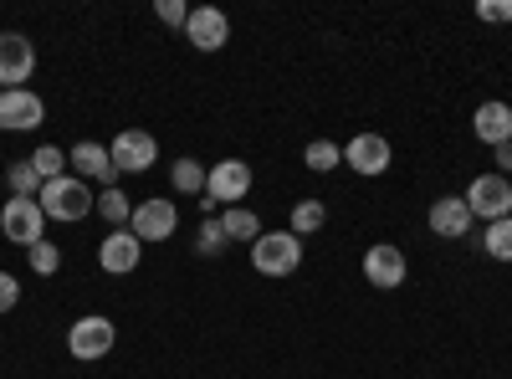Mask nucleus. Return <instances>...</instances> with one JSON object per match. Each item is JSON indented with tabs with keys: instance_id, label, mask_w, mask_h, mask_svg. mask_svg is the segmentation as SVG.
Masks as SVG:
<instances>
[{
	"instance_id": "1",
	"label": "nucleus",
	"mask_w": 512,
	"mask_h": 379,
	"mask_svg": "<svg viewBox=\"0 0 512 379\" xmlns=\"http://www.w3.org/2000/svg\"><path fill=\"white\" fill-rule=\"evenodd\" d=\"M36 205L47 210V221H62V226H77V221H88L98 200H93V185L88 180H77V175H62V180H47L36 195Z\"/></svg>"
},
{
	"instance_id": "2",
	"label": "nucleus",
	"mask_w": 512,
	"mask_h": 379,
	"mask_svg": "<svg viewBox=\"0 0 512 379\" xmlns=\"http://www.w3.org/2000/svg\"><path fill=\"white\" fill-rule=\"evenodd\" d=\"M251 195V164L246 159H221V164H210V175H205V195H200V210L210 216L216 205H241Z\"/></svg>"
},
{
	"instance_id": "3",
	"label": "nucleus",
	"mask_w": 512,
	"mask_h": 379,
	"mask_svg": "<svg viewBox=\"0 0 512 379\" xmlns=\"http://www.w3.org/2000/svg\"><path fill=\"white\" fill-rule=\"evenodd\" d=\"M251 267L262 277H292L297 267H303V241H297L292 231H262L251 241Z\"/></svg>"
},
{
	"instance_id": "4",
	"label": "nucleus",
	"mask_w": 512,
	"mask_h": 379,
	"mask_svg": "<svg viewBox=\"0 0 512 379\" xmlns=\"http://www.w3.org/2000/svg\"><path fill=\"white\" fill-rule=\"evenodd\" d=\"M0 236H6L11 246H36V241H47V210H41L36 200L6 195V205H0Z\"/></svg>"
},
{
	"instance_id": "5",
	"label": "nucleus",
	"mask_w": 512,
	"mask_h": 379,
	"mask_svg": "<svg viewBox=\"0 0 512 379\" xmlns=\"http://www.w3.org/2000/svg\"><path fill=\"white\" fill-rule=\"evenodd\" d=\"M466 205H472V221H507L512 216V185H507V175H477L472 185H466V195H461Z\"/></svg>"
},
{
	"instance_id": "6",
	"label": "nucleus",
	"mask_w": 512,
	"mask_h": 379,
	"mask_svg": "<svg viewBox=\"0 0 512 379\" xmlns=\"http://www.w3.org/2000/svg\"><path fill=\"white\" fill-rule=\"evenodd\" d=\"M113 339H118V328H113V318H103V313H88V318H77V323L67 328V349H72V359H82V364L103 359V354L113 349Z\"/></svg>"
},
{
	"instance_id": "7",
	"label": "nucleus",
	"mask_w": 512,
	"mask_h": 379,
	"mask_svg": "<svg viewBox=\"0 0 512 379\" xmlns=\"http://www.w3.org/2000/svg\"><path fill=\"white\" fill-rule=\"evenodd\" d=\"M128 231H134L144 246H149V241H169V236L180 231V205H175V200H159V195H154V200H139Z\"/></svg>"
},
{
	"instance_id": "8",
	"label": "nucleus",
	"mask_w": 512,
	"mask_h": 379,
	"mask_svg": "<svg viewBox=\"0 0 512 379\" xmlns=\"http://www.w3.org/2000/svg\"><path fill=\"white\" fill-rule=\"evenodd\" d=\"M36 72V47L21 31H0V93H16Z\"/></svg>"
},
{
	"instance_id": "9",
	"label": "nucleus",
	"mask_w": 512,
	"mask_h": 379,
	"mask_svg": "<svg viewBox=\"0 0 512 379\" xmlns=\"http://www.w3.org/2000/svg\"><path fill=\"white\" fill-rule=\"evenodd\" d=\"M108 154L118 164V175H144V170H154V159H159V139L144 134V129H123L108 144Z\"/></svg>"
},
{
	"instance_id": "10",
	"label": "nucleus",
	"mask_w": 512,
	"mask_h": 379,
	"mask_svg": "<svg viewBox=\"0 0 512 379\" xmlns=\"http://www.w3.org/2000/svg\"><path fill=\"white\" fill-rule=\"evenodd\" d=\"M390 159H395V149H390V139H384V134H354L344 144V164H349L354 175H364V180L384 175V170H390Z\"/></svg>"
},
{
	"instance_id": "11",
	"label": "nucleus",
	"mask_w": 512,
	"mask_h": 379,
	"mask_svg": "<svg viewBox=\"0 0 512 379\" xmlns=\"http://www.w3.org/2000/svg\"><path fill=\"white\" fill-rule=\"evenodd\" d=\"M405 272H410V262H405V251H400V246L379 241V246L364 251V277H369V287L395 292V287H405Z\"/></svg>"
},
{
	"instance_id": "12",
	"label": "nucleus",
	"mask_w": 512,
	"mask_h": 379,
	"mask_svg": "<svg viewBox=\"0 0 512 379\" xmlns=\"http://www.w3.org/2000/svg\"><path fill=\"white\" fill-rule=\"evenodd\" d=\"M41 118H47L41 93H31V88L0 93V129H6V134H31V129H41Z\"/></svg>"
},
{
	"instance_id": "13",
	"label": "nucleus",
	"mask_w": 512,
	"mask_h": 379,
	"mask_svg": "<svg viewBox=\"0 0 512 379\" xmlns=\"http://www.w3.org/2000/svg\"><path fill=\"white\" fill-rule=\"evenodd\" d=\"M67 164L77 170V180H98L103 190H118V164H113L108 144H93V139H82L77 149H67Z\"/></svg>"
},
{
	"instance_id": "14",
	"label": "nucleus",
	"mask_w": 512,
	"mask_h": 379,
	"mask_svg": "<svg viewBox=\"0 0 512 379\" xmlns=\"http://www.w3.org/2000/svg\"><path fill=\"white\" fill-rule=\"evenodd\" d=\"M185 36H190L195 52H221L231 41V16L216 11V6H195L190 21H185Z\"/></svg>"
},
{
	"instance_id": "15",
	"label": "nucleus",
	"mask_w": 512,
	"mask_h": 379,
	"mask_svg": "<svg viewBox=\"0 0 512 379\" xmlns=\"http://www.w3.org/2000/svg\"><path fill=\"white\" fill-rule=\"evenodd\" d=\"M139 262H144V241H139L134 231H108V236H103V246H98V267H103L108 277L134 272Z\"/></svg>"
},
{
	"instance_id": "16",
	"label": "nucleus",
	"mask_w": 512,
	"mask_h": 379,
	"mask_svg": "<svg viewBox=\"0 0 512 379\" xmlns=\"http://www.w3.org/2000/svg\"><path fill=\"white\" fill-rule=\"evenodd\" d=\"M425 221H431V231H436L441 241H461L466 231H472V205H466L461 195H441Z\"/></svg>"
},
{
	"instance_id": "17",
	"label": "nucleus",
	"mask_w": 512,
	"mask_h": 379,
	"mask_svg": "<svg viewBox=\"0 0 512 379\" xmlns=\"http://www.w3.org/2000/svg\"><path fill=\"white\" fill-rule=\"evenodd\" d=\"M472 134H477L482 144H492V149H497V144H512V108L497 103V98L482 103L477 118H472Z\"/></svg>"
},
{
	"instance_id": "18",
	"label": "nucleus",
	"mask_w": 512,
	"mask_h": 379,
	"mask_svg": "<svg viewBox=\"0 0 512 379\" xmlns=\"http://www.w3.org/2000/svg\"><path fill=\"white\" fill-rule=\"evenodd\" d=\"M323 226H328V205H323V200H297V205H292V226H287V231H292L297 241L313 236V231H323Z\"/></svg>"
},
{
	"instance_id": "19",
	"label": "nucleus",
	"mask_w": 512,
	"mask_h": 379,
	"mask_svg": "<svg viewBox=\"0 0 512 379\" xmlns=\"http://www.w3.org/2000/svg\"><path fill=\"white\" fill-rule=\"evenodd\" d=\"M205 164L200 159H175L169 164V180H175V195H205Z\"/></svg>"
},
{
	"instance_id": "20",
	"label": "nucleus",
	"mask_w": 512,
	"mask_h": 379,
	"mask_svg": "<svg viewBox=\"0 0 512 379\" xmlns=\"http://www.w3.org/2000/svg\"><path fill=\"white\" fill-rule=\"evenodd\" d=\"M221 226H226V241H246V246L262 236V221H256V210H246V205H231L221 216Z\"/></svg>"
},
{
	"instance_id": "21",
	"label": "nucleus",
	"mask_w": 512,
	"mask_h": 379,
	"mask_svg": "<svg viewBox=\"0 0 512 379\" xmlns=\"http://www.w3.org/2000/svg\"><path fill=\"white\" fill-rule=\"evenodd\" d=\"M98 216H103L113 231H128V221H134V200H128L123 190H103V195H98Z\"/></svg>"
},
{
	"instance_id": "22",
	"label": "nucleus",
	"mask_w": 512,
	"mask_h": 379,
	"mask_svg": "<svg viewBox=\"0 0 512 379\" xmlns=\"http://www.w3.org/2000/svg\"><path fill=\"white\" fill-rule=\"evenodd\" d=\"M6 185H11V195H21V200H36V195H41V175H36V164H31V159H11Z\"/></svg>"
},
{
	"instance_id": "23",
	"label": "nucleus",
	"mask_w": 512,
	"mask_h": 379,
	"mask_svg": "<svg viewBox=\"0 0 512 379\" xmlns=\"http://www.w3.org/2000/svg\"><path fill=\"white\" fill-rule=\"evenodd\" d=\"M303 164L313 175H328V170H338V164H344V149H338L333 139H313L308 149H303Z\"/></svg>"
},
{
	"instance_id": "24",
	"label": "nucleus",
	"mask_w": 512,
	"mask_h": 379,
	"mask_svg": "<svg viewBox=\"0 0 512 379\" xmlns=\"http://www.w3.org/2000/svg\"><path fill=\"white\" fill-rule=\"evenodd\" d=\"M482 251H487L492 262H512V216L487 226V236H482Z\"/></svg>"
},
{
	"instance_id": "25",
	"label": "nucleus",
	"mask_w": 512,
	"mask_h": 379,
	"mask_svg": "<svg viewBox=\"0 0 512 379\" xmlns=\"http://www.w3.org/2000/svg\"><path fill=\"white\" fill-rule=\"evenodd\" d=\"M31 164H36L41 185H47V180H62V175H67V149H57V144H41V149L31 154Z\"/></svg>"
},
{
	"instance_id": "26",
	"label": "nucleus",
	"mask_w": 512,
	"mask_h": 379,
	"mask_svg": "<svg viewBox=\"0 0 512 379\" xmlns=\"http://www.w3.org/2000/svg\"><path fill=\"white\" fill-rule=\"evenodd\" d=\"M26 262H31L36 277H57V272H62V246L36 241V246H26Z\"/></svg>"
},
{
	"instance_id": "27",
	"label": "nucleus",
	"mask_w": 512,
	"mask_h": 379,
	"mask_svg": "<svg viewBox=\"0 0 512 379\" xmlns=\"http://www.w3.org/2000/svg\"><path fill=\"white\" fill-rule=\"evenodd\" d=\"M195 251H200V257H221V251H226V226L205 216L200 231H195Z\"/></svg>"
},
{
	"instance_id": "28",
	"label": "nucleus",
	"mask_w": 512,
	"mask_h": 379,
	"mask_svg": "<svg viewBox=\"0 0 512 379\" xmlns=\"http://www.w3.org/2000/svg\"><path fill=\"white\" fill-rule=\"evenodd\" d=\"M154 16H159L164 26H180V31H185V21H190V6H185V0H154Z\"/></svg>"
},
{
	"instance_id": "29",
	"label": "nucleus",
	"mask_w": 512,
	"mask_h": 379,
	"mask_svg": "<svg viewBox=\"0 0 512 379\" xmlns=\"http://www.w3.org/2000/svg\"><path fill=\"white\" fill-rule=\"evenodd\" d=\"M477 16H482V21H492V26H507V21H512V0H482Z\"/></svg>"
},
{
	"instance_id": "30",
	"label": "nucleus",
	"mask_w": 512,
	"mask_h": 379,
	"mask_svg": "<svg viewBox=\"0 0 512 379\" xmlns=\"http://www.w3.org/2000/svg\"><path fill=\"white\" fill-rule=\"evenodd\" d=\"M16 303H21V282L11 272H0V313H11Z\"/></svg>"
},
{
	"instance_id": "31",
	"label": "nucleus",
	"mask_w": 512,
	"mask_h": 379,
	"mask_svg": "<svg viewBox=\"0 0 512 379\" xmlns=\"http://www.w3.org/2000/svg\"><path fill=\"white\" fill-rule=\"evenodd\" d=\"M497 164H502L497 175H507V170H512V144H497Z\"/></svg>"
}]
</instances>
